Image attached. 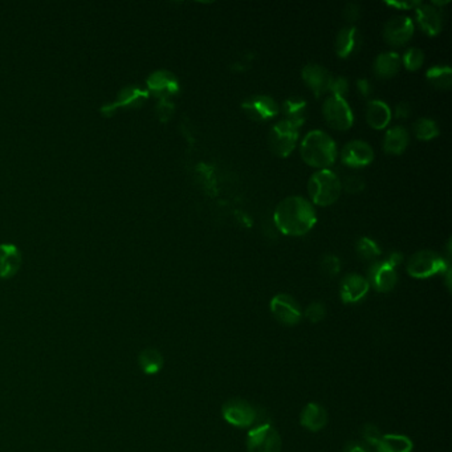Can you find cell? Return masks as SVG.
Segmentation results:
<instances>
[{
    "instance_id": "1",
    "label": "cell",
    "mask_w": 452,
    "mask_h": 452,
    "mask_svg": "<svg viewBox=\"0 0 452 452\" xmlns=\"http://www.w3.org/2000/svg\"><path fill=\"white\" fill-rule=\"evenodd\" d=\"M316 211L311 202L302 197H289L280 202L274 215L280 232L289 236H302L316 223Z\"/></svg>"
},
{
    "instance_id": "2",
    "label": "cell",
    "mask_w": 452,
    "mask_h": 452,
    "mask_svg": "<svg viewBox=\"0 0 452 452\" xmlns=\"http://www.w3.org/2000/svg\"><path fill=\"white\" fill-rule=\"evenodd\" d=\"M302 157L305 164L324 170L334 164L337 148L327 133L314 130L308 133L302 141Z\"/></svg>"
},
{
    "instance_id": "3",
    "label": "cell",
    "mask_w": 452,
    "mask_h": 452,
    "mask_svg": "<svg viewBox=\"0 0 452 452\" xmlns=\"http://www.w3.org/2000/svg\"><path fill=\"white\" fill-rule=\"evenodd\" d=\"M308 191L314 204L330 206L339 198L341 182L333 171L324 169L311 176Z\"/></svg>"
},
{
    "instance_id": "4",
    "label": "cell",
    "mask_w": 452,
    "mask_h": 452,
    "mask_svg": "<svg viewBox=\"0 0 452 452\" xmlns=\"http://www.w3.org/2000/svg\"><path fill=\"white\" fill-rule=\"evenodd\" d=\"M449 268L450 263H447L437 252L428 250L414 253L407 264V272L415 278H428L447 272Z\"/></svg>"
},
{
    "instance_id": "5",
    "label": "cell",
    "mask_w": 452,
    "mask_h": 452,
    "mask_svg": "<svg viewBox=\"0 0 452 452\" xmlns=\"http://www.w3.org/2000/svg\"><path fill=\"white\" fill-rule=\"evenodd\" d=\"M300 127L287 120L277 122L269 132V148L277 157H288L289 154L296 148L299 139Z\"/></svg>"
},
{
    "instance_id": "6",
    "label": "cell",
    "mask_w": 452,
    "mask_h": 452,
    "mask_svg": "<svg viewBox=\"0 0 452 452\" xmlns=\"http://www.w3.org/2000/svg\"><path fill=\"white\" fill-rule=\"evenodd\" d=\"M281 446L280 434L269 423H259L247 435L248 452H280Z\"/></svg>"
},
{
    "instance_id": "7",
    "label": "cell",
    "mask_w": 452,
    "mask_h": 452,
    "mask_svg": "<svg viewBox=\"0 0 452 452\" xmlns=\"http://www.w3.org/2000/svg\"><path fill=\"white\" fill-rule=\"evenodd\" d=\"M222 415L227 423L235 428H247L253 426L257 422V410L251 403L234 398L225 402L222 406Z\"/></svg>"
},
{
    "instance_id": "8",
    "label": "cell",
    "mask_w": 452,
    "mask_h": 452,
    "mask_svg": "<svg viewBox=\"0 0 452 452\" xmlns=\"http://www.w3.org/2000/svg\"><path fill=\"white\" fill-rule=\"evenodd\" d=\"M324 118L327 122V125L332 126L336 130H348L353 125V113L351 111V106L344 99L330 96L327 101L324 102L323 108Z\"/></svg>"
},
{
    "instance_id": "9",
    "label": "cell",
    "mask_w": 452,
    "mask_h": 452,
    "mask_svg": "<svg viewBox=\"0 0 452 452\" xmlns=\"http://www.w3.org/2000/svg\"><path fill=\"white\" fill-rule=\"evenodd\" d=\"M271 312L278 323L284 325H297L302 321L300 305L289 295H277L271 302Z\"/></svg>"
},
{
    "instance_id": "10",
    "label": "cell",
    "mask_w": 452,
    "mask_h": 452,
    "mask_svg": "<svg viewBox=\"0 0 452 452\" xmlns=\"http://www.w3.org/2000/svg\"><path fill=\"white\" fill-rule=\"evenodd\" d=\"M414 34V24L413 20L407 16H397L393 17L385 25L383 36L390 45L400 47L406 44Z\"/></svg>"
},
{
    "instance_id": "11",
    "label": "cell",
    "mask_w": 452,
    "mask_h": 452,
    "mask_svg": "<svg viewBox=\"0 0 452 452\" xmlns=\"http://www.w3.org/2000/svg\"><path fill=\"white\" fill-rule=\"evenodd\" d=\"M244 113L253 121H267L278 114V105L276 101L268 96H255L241 104Z\"/></svg>"
},
{
    "instance_id": "12",
    "label": "cell",
    "mask_w": 452,
    "mask_h": 452,
    "mask_svg": "<svg viewBox=\"0 0 452 452\" xmlns=\"http://www.w3.org/2000/svg\"><path fill=\"white\" fill-rule=\"evenodd\" d=\"M374 153L369 143L364 141H351L341 153L342 162L349 167H364L372 164Z\"/></svg>"
},
{
    "instance_id": "13",
    "label": "cell",
    "mask_w": 452,
    "mask_h": 452,
    "mask_svg": "<svg viewBox=\"0 0 452 452\" xmlns=\"http://www.w3.org/2000/svg\"><path fill=\"white\" fill-rule=\"evenodd\" d=\"M148 87L160 100H169L179 92V83L176 76L169 71H157L148 78Z\"/></svg>"
},
{
    "instance_id": "14",
    "label": "cell",
    "mask_w": 452,
    "mask_h": 452,
    "mask_svg": "<svg viewBox=\"0 0 452 452\" xmlns=\"http://www.w3.org/2000/svg\"><path fill=\"white\" fill-rule=\"evenodd\" d=\"M148 97H149V92L134 88V87H127L118 93L117 100L109 105L102 106L101 113H104L105 115H112L117 109H121V108L141 106L145 101L148 100Z\"/></svg>"
},
{
    "instance_id": "15",
    "label": "cell",
    "mask_w": 452,
    "mask_h": 452,
    "mask_svg": "<svg viewBox=\"0 0 452 452\" xmlns=\"http://www.w3.org/2000/svg\"><path fill=\"white\" fill-rule=\"evenodd\" d=\"M397 272L386 260L376 263L369 271V284H372L376 290L386 293L395 287L397 284Z\"/></svg>"
},
{
    "instance_id": "16",
    "label": "cell",
    "mask_w": 452,
    "mask_h": 452,
    "mask_svg": "<svg viewBox=\"0 0 452 452\" xmlns=\"http://www.w3.org/2000/svg\"><path fill=\"white\" fill-rule=\"evenodd\" d=\"M302 78L314 94L317 97H320L321 94L327 93L329 90V85H330L333 76L330 75L327 69L321 65L308 64L302 69Z\"/></svg>"
},
{
    "instance_id": "17",
    "label": "cell",
    "mask_w": 452,
    "mask_h": 452,
    "mask_svg": "<svg viewBox=\"0 0 452 452\" xmlns=\"http://www.w3.org/2000/svg\"><path fill=\"white\" fill-rule=\"evenodd\" d=\"M369 281L361 275L351 274L344 277L341 283V299L342 302L353 304L361 302L369 292Z\"/></svg>"
},
{
    "instance_id": "18",
    "label": "cell",
    "mask_w": 452,
    "mask_h": 452,
    "mask_svg": "<svg viewBox=\"0 0 452 452\" xmlns=\"http://www.w3.org/2000/svg\"><path fill=\"white\" fill-rule=\"evenodd\" d=\"M22 253L13 244H0V278H10L17 274L22 267Z\"/></svg>"
},
{
    "instance_id": "19",
    "label": "cell",
    "mask_w": 452,
    "mask_h": 452,
    "mask_svg": "<svg viewBox=\"0 0 452 452\" xmlns=\"http://www.w3.org/2000/svg\"><path fill=\"white\" fill-rule=\"evenodd\" d=\"M361 47V35L357 28L348 27L339 31L336 38V52L341 59L351 57Z\"/></svg>"
},
{
    "instance_id": "20",
    "label": "cell",
    "mask_w": 452,
    "mask_h": 452,
    "mask_svg": "<svg viewBox=\"0 0 452 452\" xmlns=\"http://www.w3.org/2000/svg\"><path fill=\"white\" fill-rule=\"evenodd\" d=\"M300 423L302 428L317 432L327 426V410L318 403H308L300 415Z\"/></svg>"
},
{
    "instance_id": "21",
    "label": "cell",
    "mask_w": 452,
    "mask_h": 452,
    "mask_svg": "<svg viewBox=\"0 0 452 452\" xmlns=\"http://www.w3.org/2000/svg\"><path fill=\"white\" fill-rule=\"evenodd\" d=\"M418 23L428 36H437L442 29V16L432 6H419L416 8Z\"/></svg>"
},
{
    "instance_id": "22",
    "label": "cell",
    "mask_w": 452,
    "mask_h": 452,
    "mask_svg": "<svg viewBox=\"0 0 452 452\" xmlns=\"http://www.w3.org/2000/svg\"><path fill=\"white\" fill-rule=\"evenodd\" d=\"M400 64H401V59L398 53L385 52V53H381L376 59L373 71L378 78L388 80L398 73Z\"/></svg>"
},
{
    "instance_id": "23",
    "label": "cell",
    "mask_w": 452,
    "mask_h": 452,
    "mask_svg": "<svg viewBox=\"0 0 452 452\" xmlns=\"http://www.w3.org/2000/svg\"><path fill=\"white\" fill-rule=\"evenodd\" d=\"M391 120L390 108L382 101H370L366 109V121L373 129H383L389 125Z\"/></svg>"
},
{
    "instance_id": "24",
    "label": "cell",
    "mask_w": 452,
    "mask_h": 452,
    "mask_svg": "<svg viewBox=\"0 0 452 452\" xmlns=\"http://www.w3.org/2000/svg\"><path fill=\"white\" fill-rule=\"evenodd\" d=\"M409 145V133L402 126H395L390 129L385 136L383 149L388 154L398 155L406 150Z\"/></svg>"
},
{
    "instance_id": "25",
    "label": "cell",
    "mask_w": 452,
    "mask_h": 452,
    "mask_svg": "<svg viewBox=\"0 0 452 452\" xmlns=\"http://www.w3.org/2000/svg\"><path fill=\"white\" fill-rule=\"evenodd\" d=\"M283 113L287 117L285 118L287 121L302 127V124L305 122L306 114H308L306 102L302 99H296V97L288 99L283 102Z\"/></svg>"
},
{
    "instance_id": "26",
    "label": "cell",
    "mask_w": 452,
    "mask_h": 452,
    "mask_svg": "<svg viewBox=\"0 0 452 452\" xmlns=\"http://www.w3.org/2000/svg\"><path fill=\"white\" fill-rule=\"evenodd\" d=\"M413 451V442L404 435H382L379 440L376 452H411Z\"/></svg>"
},
{
    "instance_id": "27",
    "label": "cell",
    "mask_w": 452,
    "mask_h": 452,
    "mask_svg": "<svg viewBox=\"0 0 452 452\" xmlns=\"http://www.w3.org/2000/svg\"><path fill=\"white\" fill-rule=\"evenodd\" d=\"M139 364L145 374H157L164 366V357L155 349H145L139 353Z\"/></svg>"
},
{
    "instance_id": "28",
    "label": "cell",
    "mask_w": 452,
    "mask_h": 452,
    "mask_svg": "<svg viewBox=\"0 0 452 452\" xmlns=\"http://www.w3.org/2000/svg\"><path fill=\"white\" fill-rule=\"evenodd\" d=\"M428 81L438 89H450L452 84V71L449 66H434L428 69Z\"/></svg>"
},
{
    "instance_id": "29",
    "label": "cell",
    "mask_w": 452,
    "mask_h": 452,
    "mask_svg": "<svg viewBox=\"0 0 452 452\" xmlns=\"http://www.w3.org/2000/svg\"><path fill=\"white\" fill-rule=\"evenodd\" d=\"M414 133L416 139L430 141V139H435L439 134V129L432 120L421 118V120L415 121Z\"/></svg>"
},
{
    "instance_id": "30",
    "label": "cell",
    "mask_w": 452,
    "mask_h": 452,
    "mask_svg": "<svg viewBox=\"0 0 452 452\" xmlns=\"http://www.w3.org/2000/svg\"><path fill=\"white\" fill-rule=\"evenodd\" d=\"M357 251L365 260H373L381 253V250H379L377 243L369 238H362L358 240Z\"/></svg>"
},
{
    "instance_id": "31",
    "label": "cell",
    "mask_w": 452,
    "mask_h": 452,
    "mask_svg": "<svg viewBox=\"0 0 452 452\" xmlns=\"http://www.w3.org/2000/svg\"><path fill=\"white\" fill-rule=\"evenodd\" d=\"M425 62V55L423 52L418 48H410L406 50L404 56H403V64L406 66V69L414 72L418 71Z\"/></svg>"
},
{
    "instance_id": "32",
    "label": "cell",
    "mask_w": 452,
    "mask_h": 452,
    "mask_svg": "<svg viewBox=\"0 0 452 452\" xmlns=\"http://www.w3.org/2000/svg\"><path fill=\"white\" fill-rule=\"evenodd\" d=\"M325 314H327V309L321 302H312L305 311V317L308 318V321L313 324L323 321L325 318Z\"/></svg>"
},
{
    "instance_id": "33",
    "label": "cell",
    "mask_w": 452,
    "mask_h": 452,
    "mask_svg": "<svg viewBox=\"0 0 452 452\" xmlns=\"http://www.w3.org/2000/svg\"><path fill=\"white\" fill-rule=\"evenodd\" d=\"M321 269L329 277L339 275V269H341V262H339V257L334 255H327L321 262Z\"/></svg>"
},
{
    "instance_id": "34",
    "label": "cell",
    "mask_w": 452,
    "mask_h": 452,
    "mask_svg": "<svg viewBox=\"0 0 452 452\" xmlns=\"http://www.w3.org/2000/svg\"><path fill=\"white\" fill-rule=\"evenodd\" d=\"M348 89H349V85H348V80L344 78V77H333L332 81H330V85H329V93H332V96L334 97H339L342 99L346 93H348Z\"/></svg>"
},
{
    "instance_id": "35",
    "label": "cell",
    "mask_w": 452,
    "mask_h": 452,
    "mask_svg": "<svg viewBox=\"0 0 452 452\" xmlns=\"http://www.w3.org/2000/svg\"><path fill=\"white\" fill-rule=\"evenodd\" d=\"M362 438L370 447L376 449L379 440L382 438V435H381L379 430L374 425H365L364 430H362Z\"/></svg>"
},
{
    "instance_id": "36",
    "label": "cell",
    "mask_w": 452,
    "mask_h": 452,
    "mask_svg": "<svg viewBox=\"0 0 452 452\" xmlns=\"http://www.w3.org/2000/svg\"><path fill=\"white\" fill-rule=\"evenodd\" d=\"M344 188L351 192V194H355V192H361L365 189L364 179L361 176H345L344 179Z\"/></svg>"
},
{
    "instance_id": "37",
    "label": "cell",
    "mask_w": 452,
    "mask_h": 452,
    "mask_svg": "<svg viewBox=\"0 0 452 452\" xmlns=\"http://www.w3.org/2000/svg\"><path fill=\"white\" fill-rule=\"evenodd\" d=\"M157 114L162 122H166L174 114V104L169 100H160L157 105Z\"/></svg>"
},
{
    "instance_id": "38",
    "label": "cell",
    "mask_w": 452,
    "mask_h": 452,
    "mask_svg": "<svg viewBox=\"0 0 452 452\" xmlns=\"http://www.w3.org/2000/svg\"><path fill=\"white\" fill-rule=\"evenodd\" d=\"M360 6L355 3H349L345 10H344V17L349 22V23H354L358 17H360Z\"/></svg>"
},
{
    "instance_id": "39",
    "label": "cell",
    "mask_w": 452,
    "mask_h": 452,
    "mask_svg": "<svg viewBox=\"0 0 452 452\" xmlns=\"http://www.w3.org/2000/svg\"><path fill=\"white\" fill-rule=\"evenodd\" d=\"M357 89L362 97H369L373 93V88L370 83L366 78H360L357 80Z\"/></svg>"
},
{
    "instance_id": "40",
    "label": "cell",
    "mask_w": 452,
    "mask_h": 452,
    "mask_svg": "<svg viewBox=\"0 0 452 452\" xmlns=\"http://www.w3.org/2000/svg\"><path fill=\"white\" fill-rule=\"evenodd\" d=\"M410 113H411V108H410V105H409V104H406V102H401V104H398V105L395 106V117H397V118L404 120V118H407V117L410 115Z\"/></svg>"
},
{
    "instance_id": "41",
    "label": "cell",
    "mask_w": 452,
    "mask_h": 452,
    "mask_svg": "<svg viewBox=\"0 0 452 452\" xmlns=\"http://www.w3.org/2000/svg\"><path fill=\"white\" fill-rule=\"evenodd\" d=\"M386 262H388L393 268H395L397 265H400V264L402 263V255H401V253H398V252H393V253L390 255L389 257L386 259Z\"/></svg>"
},
{
    "instance_id": "42",
    "label": "cell",
    "mask_w": 452,
    "mask_h": 452,
    "mask_svg": "<svg viewBox=\"0 0 452 452\" xmlns=\"http://www.w3.org/2000/svg\"><path fill=\"white\" fill-rule=\"evenodd\" d=\"M388 6L398 7V8H411V7L421 6V1H406V3H388Z\"/></svg>"
},
{
    "instance_id": "43",
    "label": "cell",
    "mask_w": 452,
    "mask_h": 452,
    "mask_svg": "<svg viewBox=\"0 0 452 452\" xmlns=\"http://www.w3.org/2000/svg\"><path fill=\"white\" fill-rule=\"evenodd\" d=\"M345 452H367L366 451V449L365 447H362L361 444H358V443H349L348 446H346V449H345Z\"/></svg>"
}]
</instances>
